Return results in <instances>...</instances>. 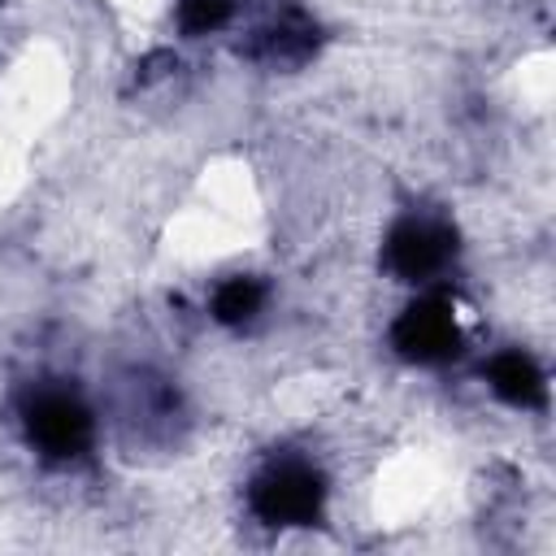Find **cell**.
Masks as SVG:
<instances>
[{"label":"cell","instance_id":"cell-1","mask_svg":"<svg viewBox=\"0 0 556 556\" xmlns=\"http://www.w3.org/2000/svg\"><path fill=\"white\" fill-rule=\"evenodd\" d=\"M256 504L269 521H300L317 508V482L304 469H278L261 491Z\"/></svg>","mask_w":556,"mask_h":556},{"label":"cell","instance_id":"cell-2","mask_svg":"<svg viewBox=\"0 0 556 556\" xmlns=\"http://www.w3.org/2000/svg\"><path fill=\"white\" fill-rule=\"evenodd\" d=\"M30 426H35V434H39V443L52 447V452H74V447L87 439V417H83V408L70 404L65 395H48V400L35 408Z\"/></svg>","mask_w":556,"mask_h":556},{"label":"cell","instance_id":"cell-3","mask_svg":"<svg viewBox=\"0 0 556 556\" xmlns=\"http://www.w3.org/2000/svg\"><path fill=\"white\" fill-rule=\"evenodd\" d=\"M452 339H456V334H452V321H447V313H439V308H413V313L400 321V343H404L408 352H417V356H434V352H443Z\"/></svg>","mask_w":556,"mask_h":556},{"label":"cell","instance_id":"cell-4","mask_svg":"<svg viewBox=\"0 0 556 556\" xmlns=\"http://www.w3.org/2000/svg\"><path fill=\"white\" fill-rule=\"evenodd\" d=\"M391 256H395L400 274L417 278V274H430V269L439 265L443 243H439V235H430L426 226H404V230L395 235V243H391Z\"/></svg>","mask_w":556,"mask_h":556},{"label":"cell","instance_id":"cell-5","mask_svg":"<svg viewBox=\"0 0 556 556\" xmlns=\"http://www.w3.org/2000/svg\"><path fill=\"white\" fill-rule=\"evenodd\" d=\"M491 382H495L500 395H508V400H517V404L539 395V374H534V365H530L526 356H517V352H508V356H500V361L491 365Z\"/></svg>","mask_w":556,"mask_h":556},{"label":"cell","instance_id":"cell-6","mask_svg":"<svg viewBox=\"0 0 556 556\" xmlns=\"http://www.w3.org/2000/svg\"><path fill=\"white\" fill-rule=\"evenodd\" d=\"M256 300H261V287H256V282H248V278H230V282L217 291L213 308H217V317L235 321V317H248V313L256 308Z\"/></svg>","mask_w":556,"mask_h":556},{"label":"cell","instance_id":"cell-7","mask_svg":"<svg viewBox=\"0 0 556 556\" xmlns=\"http://www.w3.org/2000/svg\"><path fill=\"white\" fill-rule=\"evenodd\" d=\"M230 0H182V26L187 30H208L226 17Z\"/></svg>","mask_w":556,"mask_h":556}]
</instances>
